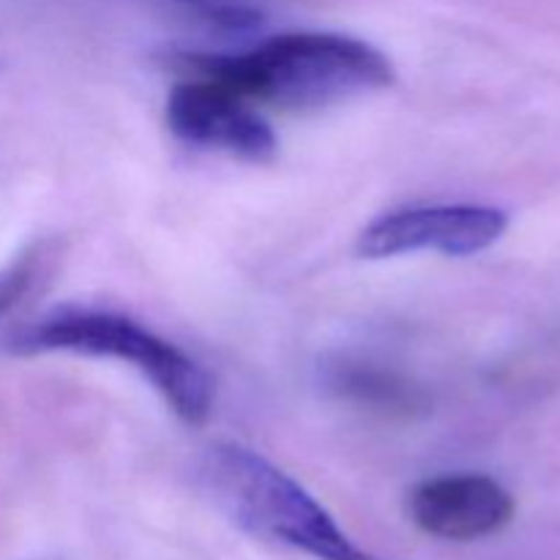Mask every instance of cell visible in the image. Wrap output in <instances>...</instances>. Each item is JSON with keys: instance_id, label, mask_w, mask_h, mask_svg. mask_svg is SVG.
Wrapping results in <instances>:
<instances>
[{"instance_id": "obj_1", "label": "cell", "mask_w": 560, "mask_h": 560, "mask_svg": "<svg viewBox=\"0 0 560 560\" xmlns=\"http://www.w3.org/2000/svg\"><path fill=\"white\" fill-rule=\"evenodd\" d=\"M186 71L230 88L252 104L312 109L383 91L397 80L392 60L342 33H282L246 52L178 55Z\"/></svg>"}, {"instance_id": "obj_2", "label": "cell", "mask_w": 560, "mask_h": 560, "mask_svg": "<svg viewBox=\"0 0 560 560\" xmlns=\"http://www.w3.org/2000/svg\"><path fill=\"white\" fill-rule=\"evenodd\" d=\"M11 350L77 353L131 364L186 424H206L213 410V383L195 359L142 323L109 310L60 306L11 337Z\"/></svg>"}, {"instance_id": "obj_3", "label": "cell", "mask_w": 560, "mask_h": 560, "mask_svg": "<svg viewBox=\"0 0 560 560\" xmlns=\"http://www.w3.org/2000/svg\"><path fill=\"white\" fill-rule=\"evenodd\" d=\"M202 481L249 534L315 560H383L355 545L293 476L238 443H219L206 454Z\"/></svg>"}, {"instance_id": "obj_4", "label": "cell", "mask_w": 560, "mask_h": 560, "mask_svg": "<svg viewBox=\"0 0 560 560\" xmlns=\"http://www.w3.org/2000/svg\"><path fill=\"white\" fill-rule=\"evenodd\" d=\"M506 228V211L492 206L457 202V206L402 208L366 224L355 249L366 260H386V257L416 255V252L468 257L498 244Z\"/></svg>"}, {"instance_id": "obj_5", "label": "cell", "mask_w": 560, "mask_h": 560, "mask_svg": "<svg viewBox=\"0 0 560 560\" xmlns=\"http://www.w3.org/2000/svg\"><path fill=\"white\" fill-rule=\"evenodd\" d=\"M167 126L189 145L249 162H268L279 145L271 124L255 104L208 77L184 80L170 91Z\"/></svg>"}, {"instance_id": "obj_6", "label": "cell", "mask_w": 560, "mask_h": 560, "mask_svg": "<svg viewBox=\"0 0 560 560\" xmlns=\"http://www.w3.org/2000/svg\"><path fill=\"white\" fill-rule=\"evenodd\" d=\"M514 498L485 474H446L427 479L408 495V514L419 530L443 541H479L514 520Z\"/></svg>"}, {"instance_id": "obj_7", "label": "cell", "mask_w": 560, "mask_h": 560, "mask_svg": "<svg viewBox=\"0 0 560 560\" xmlns=\"http://www.w3.org/2000/svg\"><path fill=\"white\" fill-rule=\"evenodd\" d=\"M331 386L342 392L345 397L355 399L370 408H388V410H408L416 408V397L397 375L375 370L372 364H353V361H342V364L331 366L328 375Z\"/></svg>"}, {"instance_id": "obj_8", "label": "cell", "mask_w": 560, "mask_h": 560, "mask_svg": "<svg viewBox=\"0 0 560 560\" xmlns=\"http://www.w3.org/2000/svg\"><path fill=\"white\" fill-rule=\"evenodd\" d=\"M175 3L184 5L197 20L222 31H249L260 25V9H255L249 0H175Z\"/></svg>"}, {"instance_id": "obj_9", "label": "cell", "mask_w": 560, "mask_h": 560, "mask_svg": "<svg viewBox=\"0 0 560 560\" xmlns=\"http://www.w3.org/2000/svg\"><path fill=\"white\" fill-rule=\"evenodd\" d=\"M38 268H42V252L38 249L22 252L9 266L0 268V317L9 315L25 299V293L36 282Z\"/></svg>"}]
</instances>
